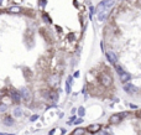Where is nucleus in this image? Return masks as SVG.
Returning <instances> with one entry per match:
<instances>
[{
  "mask_svg": "<svg viewBox=\"0 0 141 135\" xmlns=\"http://www.w3.org/2000/svg\"><path fill=\"white\" fill-rule=\"evenodd\" d=\"M108 15H109V10L100 11V12H99V15H98V20H99V21H104V20L108 17Z\"/></svg>",
  "mask_w": 141,
  "mask_h": 135,
  "instance_id": "4468645a",
  "label": "nucleus"
},
{
  "mask_svg": "<svg viewBox=\"0 0 141 135\" xmlns=\"http://www.w3.org/2000/svg\"><path fill=\"white\" fill-rule=\"evenodd\" d=\"M93 12H94V8L90 6V19H92V15H93Z\"/></svg>",
  "mask_w": 141,
  "mask_h": 135,
  "instance_id": "393cba45",
  "label": "nucleus"
},
{
  "mask_svg": "<svg viewBox=\"0 0 141 135\" xmlns=\"http://www.w3.org/2000/svg\"><path fill=\"white\" fill-rule=\"evenodd\" d=\"M12 115H14L15 118H20V116L22 115V109H21L20 107H16L14 109V112H12Z\"/></svg>",
  "mask_w": 141,
  "mask_h": 135,
  "instance_id": "f3484780",
  "label": "nucleus"
},
{
  "mask_svg": "<svg viewBox=\"0 0 141 135\" xmlns=\"http://www.w3.org/2000/svg\"><path fill=\"white\" fill-rule=\"evenodd\" d=\"M127 115H129V112H121V113H120V116H121L122 119H124L125 116H127Z\"/></svg>",
  "mask_w": 141,
  "mask_h": 135,
  "instance_id": "b1692460",
  "label": "nucleus"
},
{
  "mask_svg": "<svg viewBox=\"0 0 141 135\" xmlns=\"http://www.w3.org/2000/svg\"><path fill=\"white\" fill-rule=\"evenodd\" d=\"M9 97H10L11 102L15 103V104H19L21 102V95L19 93V90H15V89H11L10 92H9Z\"/></svg>",
  "mask_w": 141,
  "mask_h": 135,
  "instance_id": "39448f33",
  "label": "nucleus"
},
{
  "mask_svg": "<svg viewBox=\"0 0 141 135\" xmlns=\"http://www.w3.org/2000/svg\"><path fill=\"white\" fill-rule=\"evenodd\" d=\"M85 133H87V130L84 128H77V129L73 130V133L70 135H84Z\"/></svg>",
  "mask_w": 141,
  "mask_h": 135,
  "instance_id": "2eb2a0df",
  "label": "nucleus"
},
{
  "mask_svg": "<svg viewBox=\"0 0 141 135\" xmlns=\"http://www.w3.org/2000/svg\"><path fill=\"white\" fill-rule=\"evenodd\" d=\"M19 93L21 95V99H24L25 102H30L32 99V93L27 87H21L19 89Z\"/></svg>",
  "mask_w": 141,
  "mask_h": 135,
  "instance_id": "7ed1b4c3",
  "label": "nucleus"
},
{
  "mask_svg": "<svg viewBox=\"0 0 141 135\" xmlns=\"http://www.w3.org/2000/svg\"><path fill=\"white\" fill-rule=\"evenodd\" d=\"M42 17H43V20H45L47 24H52V20L47 16V14H43V15H42Z\"/></svg>",
  "mask_w": 141,
  "mask_h": 135,
  "instance_id": "aec40b11",
  "label": "nucleus"
},
{
  "mask_svg": "<svg viewBox=\"0 0 141 135\" xmlns=\"http://www.w3.org/2000/svg\"><path fill=\"white\" fill-rule=\"evenodd\" d=\"M122 118L120 116V114H118V113H115V114H111L109 116V123L113 124V125H116L119 123H121Z\"/></svg>",
  "mask_w": 141,
  "mask_h": 135,
  "instance_id": "9d476101",
  "label": "nucleus"
},
{
  "mask_svg": "<svg viewBox=\"0 0 141 135\" xmlns=\"http://www.w3.org/2000/svg\"><path fill=\"white\" fill-rule=\"evenodd\" d=\"M77 112H78V115L81 116V118H83V116H84V114H85V109H84V107H79L78 109H77Z\"/></svg>",
  "mask_w": 141,
  "mask_h": 135,
  "instance_id": "a211bd4d",
  "label": "nucleus"
},
{
  "mask_svg": "<svg viewBox=\"0 0 141 135\" xmlns=\"http://www.w3.org/2000/svg\"><path fill=\"white\" fill-rule=\"evenodd\" d=\"M72 81H73V77L68 76L67 77V81H66V93L70 94V88H72Z\"/></svg>",
  "mask_w": 141,
  "mask_h": 135,
  "instance_id": "ddd939ff",
  "label": "nucleus"
},
{
  "mask_svg": "<svg viewBox=\"0 0 141 135\" xmlns=\"http://www.w3.org/2000/svg\"><path fill=\"white\" fill-rule=\"evenodd\" d=\"M124 90H125L127 94H136V93H139V88H137L136 86L131 84V83L124 84Z\"/></svg>",
  "mask_w": 141,
  "mask_h": 135,
  "instance_id": "6e6552de",
  "label": "nucleus"
},
{
  "mask_svg": "<svg viewBox=\"0 0 141 135\" xmlns=\"http://www.w3.org/2000/svg\"><path fill=\"white\" fill-rule=\"evenodd\" d=\"M14 123H15V120H14V118H12L11 115H5L3 118V124L5 125V127H12Z\"/></svg>",
  "mask_w": 141,
  "mask_h": 135,
  "instance_id": "9b49d317",
  "label": "nucleus"
},
{
  "mask_svg": "<svg viewBox=\"0 0 141 135\" xmlns=\"http://www.w3.org/2000/svg\"><path fill=\"white\" fill-rule=\"evenodd\" d=\"M137 116H139V118L141 119V110H140V112H137Z\"/></svg>",
  "mask_w": 141,
  "mask_h": 135,
  "instance_id": "c756f323",
  "label": "nucleus"
},
{
  "mask_svg": "<svg viewBox=\"0 0 141 135\" xmlns=\"http://www.w3.org/2000/svg\"><path fill=\"white\" fill-rule=\"evenodd\" d=\"M68 38H69V40H74V36H73V35H69Z\"/></svg>",
  "mask_w": 141,
  "mask_h": 135,
  "instance_id": "cd10ccee",
  "label": "nucleus"
},
{
  "mask_svg": "<svg viewBox=\"0 0 141 135\" xmlns=\"http://www.w3.org/2000/svg\"><path fill=\"white\" fill-rule=\"evenodd\" d=\"M55 131H56V129H52V130H50V133H48V135H53V134H55Z\"/></svg>",
  "mask_w": 141,
  "mask_h": 135,
  "instance_id": "a878e982",
  "label": "nucleus"
},
{
  "mask_svg": "<svg viewBox=\"0 0 141 135\" xmlns=\"http://www.w3.org/2000/svg\"><path fill=\"white\" fill-rule=\"evenodd\" d=\"M59 82H61V77L58 73H53V75H51L50 78H48V86L51 88H57Z\"/></svg>",
  "mask_w": 141,
  "mask_h": 135,
  "instance_id": "20e7f679",
  "label": "nucleus"
},
{
  "mask_svg": "<svg viewBox=\"0 0 141 135\" xmlns=\"http://www.w3.org/2000/svg\"><path fill=\"white\" fill-rule=\"evenodd\" d=\"M115 69H116V72H118V75H119V76H121L122 73L125 72V71H124V68H122L121 66H119V64H115Z\"/></svg>",
  "mask_w": 141,
  "mask_h": 135,
  "instance_id": "6ab92c4d",
  "label": "nucleus"
},
{
  "mask_svg": "<svg viewBox=\"0 0 141 135\" xmlns=\"http://www.w3.org/2000/svg\"><path fill=\"white\" fill-rule=\"evenodd\" d=\"M6 11L11 12V14H19V12H21V8L20 6H10Z\"/></svg>",
  "mask_w": 141,
  "mask_h": 135,
  "instance_id": "dca6fc26",
  "label": "nucleus"
},
{
  "mask_svg": "<svg viewBox=\"0 0 141 135\" xmlns=\"http://www.w3.org/2000/svg\"><path fill=\"white\" fill-rule=\"evenodd\" d=\"M82 123H83V118H78V119H76V120H74V123H73V124L79 125V124H82Z\"/></svg>",
  "mask_w": 141,
  "mask_h": 135,
  "instance_id": "5701e85b",
  "label": "nucleus"
},
{
  "mask_svg": "<svg viewBox=\"0 0 141 135\" xmlns=\"http://www.w3.org/2000/svg\"><path fill=\"white\" fill-rule=\"evenodd\" d=\"M7 135H15V134H7Z\"/></svg>",
  "mask_w": 141,
  "mask_h": 135,
  "instance_id": "7c9ffc66",
  "label": "nucleus"
},
{
  "mask_svg": "<svg viewBox=\"0 0 141 135\" xmlns=\"http://www.w3.org/2000/svg\"><path fill=\"white\" fill-rule=\"evenodd\" d=\"M105 56H107V60H108L109 63H111V64L118 63V56L114 51H108L107 53H105Z\"/></svg>",
  "mask_w": 141,
  "mask_h": 135,
  "instance_id": "1a4fd4ad",
  "label": "nucleus"
},
{
  "mask_svg": "<svg viewBox=\"0 0 141 135\" xmlns=\"http://www.w3.org/2000/svg\"><path fill=\"white\" fill-rule=\"evenodd\" d=\"M37 119H38V115H37V114H35V115H32V116H30V121H31V123L36 121Z\"/></svg>",
  "mask_w": 141,
  "mask_h": 135,
  "instance_id": "4be33fe9",
  "label": "nucleus"
},
{
  "mask_svg": "<svg viewBox=\"0 0 141 135\" xmlns=\"http://www.w3.org/2000/svg\"><path fill=\"white\" fill-rule=\"evenodd\" d=\"M85 130L89 134H96V133H99L100 130H102V124H99V123L90 124V125H88V127L85 128Z\"/></svg>",
  "mask_w": 141,
  "mask_h": 135,
  "instance_id": "0eeeda50",
  "label": "nucleus"
},
{
  "mask_svg": "<svg viewBox=\"0 0 141 135\" xmlns=\"http://www.w3.org/2000/svg\"><path fill=\"white\" fill-rule=\"evenodd\" d=\"M114 5V0H102V1L99 3L98 8H96V11H98V14L100 11H104V10H110V8H113Z\"/></svg>",
  "mask_w": 141,
  "mask_h": 135,
  "instance_id": "f257e3e1",
  "label": "nucleus"
},
{
  "mask_svg": "<svg viewBox=\"0 0 141 135\" xmlns=\"http://www.w3.org/2000/svg\"><path fill=\"white\" fill-rule=\"evenodd\" d=\"M73 77L74 78H77V77H79V72L77 71V72H74V75H73Z\"/></svg>",
  "mask_w": 141,
  "mask_h": 135,
  "instance_id": "bb28decb",
  "label": "nucleus"
},
{
  "mask_svg": "<svg viewBox=\"0 0 141 135\" xmlns=\"http://www.w3.org/2000/svg\"><path fill=\"white\" fill-rule=\"evenodd\" d=\"M7 109V105H6V104H0V112H1V113H4V112H5Z\"/></svg>",
  "mask_w": 141,
  "mask_h": 135,
  "instance_id": "412c9836",
  "label": "nucleus"
},
{
  "mask_svg": "<svg viewBox=\"0 0 141 135\" xmlns=\"http://www.w3.org/2000/svg\"><path fill=\"white\" fill-rule=\"evenodd\" d=\"M129 105H130V108H133V109H136V108H137L136 105H133V104H129Z\"/></svg>",
  "mask_w": 141,
  "mask_h": 135,
  "instance_id": "c85d7f7f",
  "label": "nucleus"
},
{
  "mask_svg": "<svg viewBox=\"0 0 141 135\" xmlns=\"http://www.w3.org/2000/svg\"><path fill=\"white\" fill-rule=\"evenodd\" d=\"M45 97L50 103H57L58 102V93H57L56 90H50V92H47L45 94Z\"/></svg>",
  "mask_w": 141,
  "mask_h": 135,
  "instance_id": "423d86ee",
  "label": "nucleus"
},
{
  "mask_svg": "<svg viewBox=\"0 0 141 135\" xmlns=\"http://www.w3.org/2000/svg\"><path fill=\"white\" fill-rule=\"evenodd\" d=\"M119 77H120V82H121V83H124V84H126L127 82L131 79V75H130L129 72H126V71L122 73L121 76H119Z\"/></svg>",
  "mask_w": 141,
  "mask_h": 135,
  "instance_id": "f8f14e48",
  "label": "nucleus"
},
{
  "mask_svg": "<svg viewBox=\"0 0 141 135\" xmlns=\"http://www.w3.org/2000/svg\"><path fill=\"white\" fill-rule=\"evenodd\" d=\"M99 81H100V84H102L103 87H110L113 84V77L110 76V75H108V73H103V75H100V77H99Z\"/></svg>",
  "mask_w": 141,
  "mask_h": 135,
  "instance_id": "f03ea898",
  "label": "nucleus"
},
{
  "mask_svg": "<svg viewBox=\"0 0 141 135\" xmlns=\"http://www.w3.org/2000/svg\"><path fill=\"white\" fill-rule=\"evenodd\" d=\"M0 3H1V0H0Z\"/></svg>",
  "mask_w": 141,
  "mask_h": 135,
  "instance_id": "2f4dec72",
  "label": "nucleus"
}]
</instances>
